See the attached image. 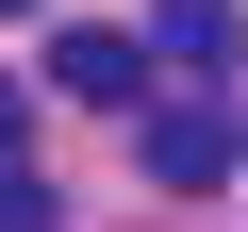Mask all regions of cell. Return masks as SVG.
Wrapping results in <instances>:
<instances>
[{
	"mask_svg": "<svg viewBox=\"0 0 248 232\" xmlns=\"http://www.w3.org/2000/svg\"><path fill=\"white\" fill-rule=\"evenodd\" d=\"M149 182H166V199H215V182H232V116H215V99H149Z\"/></svg>",
	"mask_w": 248,
	"mask_h": 232,
	"instance_id": "obj_1",
	"label": "cell"
},
{
	"mask_svg": "<svg viewBox=\"0 0 248 232\" xmlns=\"http://www.w3.org/2000/svg\"><path fill=\"white\" fill-rule=\"evenodd\" d=\"M50 83L99 99V116H133V99H149V33H99V17H83V33H50Z\"/></svg>",
	"mask_w": 248,
	"mask_h": 232,
	"instance_id": "obj_2",
	"label": "cell"
},
{
	"mask_svg": "<svg viewBox=\"0 0 248 232\" xmlns=\"http://www.w3.org/2000/svg\"><path fill=\"white\" fill-rule=\"evenodd\" d=\"M149 50H166V66H232L248 17H232V0H149Z\"/></svg>",
	"mask_w": 248,
	"mask_h": 232,
	"instance_id": "obj_3",
	"label": "cell"
},
{
	"mask_svg": "<svg viewBox=\"0 0 248 232\" xmlns=\"http://www.w3.org/2000/svg\"><path fill=\"white\" fill-rule=\"evenodd\" d=\"M0 232H50V182H33V166L0 182Z\"/></svg>",
	"mask_w": 248,
	"mask_h": 232,
	"instance_id": "obj_4",
	"label": "cell"
},
{
	"mask_svg": "<svg viewBox=\"0 0 248 232\" xmlns=\"http://www.w3.org/2000/svg\"><path fill=\"white\" fill-rule=\"evenodd\" d=\"M17 116H33V99H17V83H0V182H17Z\"/></svg>",
	"mask_w": 248,
	"mask_h": 232,
	"instance_id": "obj_5",
	"label": "cell"
},
{
	"mask_svg": "<svg viewBox=\"0 0 248 232\" xmlns=\"http://www.w3.org/2000/svg\"><path fill=\"white\" fill-rule=\"evenodd\" d=\"M0 17H33V0H0Z\"/></svg>",
	"mask_w": 248,
	"mask_h": 232,
	"instance_id": "obj_6",
	"label": "cell"
}]
</instances>
